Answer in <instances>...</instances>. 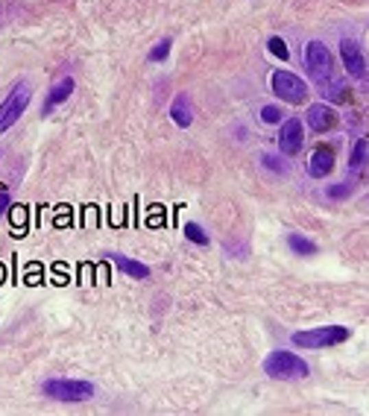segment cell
Listing matches in <instances>:
<instances>
[{"label":"cell","mask_w":369,"mask_h":416,"mask_svg":"<svg viewBox=\"0 0 369 416\" xmlns=\"http://www.w3.org/2000/svg\"><path fill=\"white\" fill-rule=\"evenodd\" d=\"M349 328L346 325H320V328H308V332H293V346L299 349H329L349 340Z\"/></svg>","instance_id":"cell-1"},{"label":"cell","mask_w":369,"mask_h":416,"mask_svg":"<svg viewBox=\"0 0 369 416\" xmlns=\"http://www.w3.org/2000/svg\"><path fill=\"white\" fill-rule=\"evenodd\" d=\"M264 372L270 378H308V360H302L299 355L285 352V349H276L264 358Z\"/></svg>","instance_id":"cell-2"},{"label":"cell","mask_w":369,"mask_h":416,"mask_svg":"<svg viewBox=\"0 0 369 416\" xmlns=\"http://www.w3.org/2000/svg\"><path fill=\"white\" fill-rule=\"evenodd\" d=\"M41 390H45V396L56 402H88L94 396L91 381H77V378H50L41 384Z\"/></svg>","instance_id":"cell-3"},{"label":"cell","mask_w":369,"mask_h":416,"mask_svg":"<svg viewBox=\"0 0 369 416\" xmlns=\"http://www.w3.org/2000/svg\"><path fill=\"white\" fill-rule=\"evenodd\" d=\"M302 62H305V71L317 82H329L334 76V56H331V50L325 47L322 41H308L305 53H302Z\"/></svg>","instance_id":"cell-4"},{"label":"cell","mask_w":369,"mask_h":416,"mask_svg":"<svg viewBox=\"0 0 369 416\" xmlns=\"http://www.w3.org/2000/svg\"><path fill=\"white\" fill-rule=\"evenodd\" d=\"M270 85H273V94L278 97V100H285V103L302 106L308 100V85L302 82L296 73H290V71H273Z\"/></svg>","instance_id":"cell-5"},{"label":"cell","mask_w":369,"mask_h":416,"mask_svg":"<svg viewBox=\"0 0 369 416\" xmlns=\"http://www.w3.org/2000/svg\"><path fill=\"white\" fill-rule=\"evenodd\" d=\"M27 106H29V85L27 82H18L15 89L9 91L6 100L0 103V132H6V129L27 112Z\"/></svg>","instance_id":"cell-6"},{"label":"cell","mask_w":369,"mask_h":416,"mask_svg":"<svg viewBox=\"0 0 369 416\" xmlns=\"http://www.w3.org/2000/svg\"><path fill=\"white\" fill-rule=\"evenodd\" d=\"M305 144V126H302L299 117H287L281 120V132H278V150L281 156H296Z\"/></svg>","instance_id":"cell-7"},{"label":"cell","mask_w":369,"mask_h":416,"mask_svg":"<svg viewBox=\"0 0 369 416\" xmlns=\"http://www.w3.org/2000/svg\"><path fill=\"white\" fill-rule=\"evenodd\" d=\"M340 56H343V65H346V71H349V76L364 80V76H366V59H364L361 45L352 41V38H343L340 41Z\"/></svg>","instance_id":"cell-8"},{"label":"cell","mask_w":369,"mask_h":416,"mask_svg":"<svg viewBox=\"0 0 369 416\" xmlns=\"http://www.w3.org/2000/svg\"><path fill=\"white\" fill-rule=\"evenodd\" d=\"M305 124L311 132H329V129L337 126V112L331 106H322V103H313L308 106V115H305Z\"/></svg>","instance_id":"cell-9"},{"label":"cell","mask_w":369,"mask_h":416,"mask_svg":"<svg viewBox=\"0 0 369 416\" xmlns=\"http://www.w3.org/2000/svg\"><path fill=\"white\" fill-rule=\"evenodd\" d=\"M334 170V150L331 147H317L311 152L308 161V176L311 179H325Z\"/></svg>","instance_id":"cell-10"},{"label":"cell","mask_w":369,"mask_h":416,"mask_svg":"<svg viewBox=\"0 0 369 416\" xmlns=\"http://www.w3.org/2000/svg\"><path fill=\"white\" fill-rule=\"evenodd\" d=\"M71 94H73V80H71V76H64V80H59V82L50 89V94L45 97V106H41V115H50L53 108L62 106V103L68 100Z\"/></svg>","instance_id":"cell-11"},{"label":"cell","mask_w":369,"mask_h":416,"mask_svg":"<svg viewBox=\"0 0 369 416\" xmlns=\"http://www.w3.org/2000/svg\"><path fill=\"white\" fill-rule=\"evenodd\" d=\"M170 117H173V124L176 126H191V120H193V106H191V97L188 94H176L173 97V103H170Z\"/></svg>","instance_id":"cell-12"},{"label":"cell","mask_w":369,"mask_h":416,"mask_svg":"<svg viewBox=\"0 0 369 416\" xmlns=\"http://www.w3.org/2000/svg\"><path fill=\"white\" fill-rule=\"evenodd\" d=\"M112 258V264L126 273V276H132V279H147L150 276V267L147 264H141V261H132V258H126V255H108Z\"/></svg>","instance_id":"cell-13"},{"label":"cell","mask_w":369,"mask_h":416,"mask_svg":"<svg viewBox=\"0 0 369 416\" xmlns=\"http://www.w3.org/2000/svg\"><path fill=\"white\" fill-rule=\"evenodd\" d=\"M287 246H290V253H293V255H299V258L317 255V244H313V240H308L305 235H296V232H290V235H287Z\"/></svg>","instance_id":"cell-14"},{"label":"cell","mask_w":369,"mask_h":416,"mask_svg":"<svg viewBox=\"0 0 369 416\" xmlns=\"http://www.w3.org/2000/svg\"><path fill=\"white\" fill-rule=\"evenodd\" d=\"M366 152H369L366 138H357V141H355L352 156H349V167H352V173H355V170H364V164H366Z\"/></svg>","instance_id":"cell-15"},{"label":"cell","mask_w":369,"mask_h":416,"mask_svg":"<svg viewBox=\"0 0 369 416\" xmlns=\"http://www.w3.org/2000/svg\"><path fill=\"white\" fill-rule=\"evenodd\" d=\"M184 238L200 246H209V235H205V229L200 223H184Z\"/></svg>","instance_id":"cell-16"},{"label":"cell","mask_w":369,"mask_h":416,"mask_svg":"<svg viewBox=\"0 0 369 416\" xmlns=\"http://www.w3.org/2000/svg\"><path fill=\"white\" fill-rule=\"evenodd\" d=\"M267 47H270V53L273 56H278V59H290V50H287V45H285V38H278V36H270V41H267Z\"/></svg>","instance_id":"cell-17"},{"label":"cell","mask_w":369,"mask_h":416,"mask_svg":"<svg viewBox=\"0 0 369 416\" xmlns=\"http://www.w3.org/2000/svg\"><path fill=\"white\" fill-rule=\"evenodd\" d=\"M167 53H170V38H161L158 45L150 50V62H165L167 59Z\"/></svg>","instance_id":"cell-18"},{"label":"cell","mask_w":369,"mask_h":416,"mask_svg":"<svg viewBox=\"0 0 369 416\" xmlns=\"http://www.w3.org/2000/svg\"><path fill=\"white\" fill-rule=\"evenodd\" d=\"M261 120H264V124H281V120H285V112H281L278 106H264L261 108Z\"/></svg>","instance_id":"cell-19"},{"label":"cell","mask_w":369,"mask_h":416,"mask_svg":"<svg viewBox=\"0 0 369 416\" xmlns=\"http://www.w3.org/2000/svg\"><path fill=\"white\" fill-rule=\"evenodd\" d=\"M261 161L267 164L270 170H276V173H287V164H281V159H278V156H273V152H264Z\"/></svg>","instance_id":"cell-20"},{"label":"cell","mask_w":369,"mask_h":416,"mask_svg":"<svg viewBox=\"0 0 369 416\" xmlns=\"http://www.w3.org/2000/svg\"><path fill=\"white\" fill-rule=\"evenodd\" d=\"M325 194H329V200H343V196H349V194H352V185H349V182L334 185V188H329Z\"/></svg>","instance_id":"cell-21"},{"label":"cell","mask_w":369,"mask_h":416,"mask_svg":"<svg viewBox=\"0 0 369 416\" xmlns=\"http://www.w3.org/2000/svg\"><path fill=\"white\" fill-rule=\"evenodd\" d=\"M9 208H12V200H9V194H6V191H0V214L9 211Z\"/></svg>","instance_id":"cell-22"}]
</instances>
